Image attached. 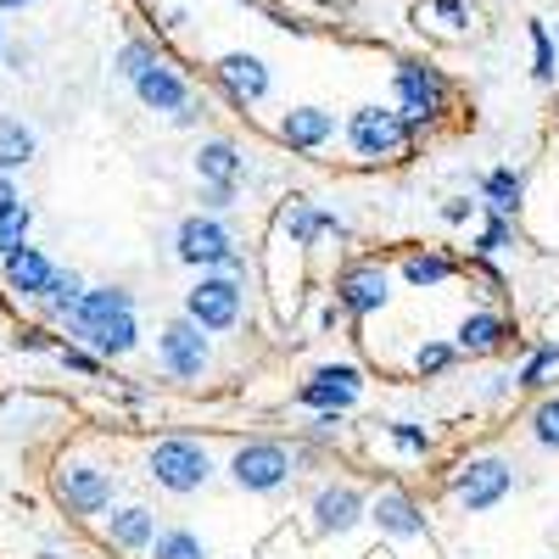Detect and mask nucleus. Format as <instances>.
Masks as SVG:
<instances>
[{
	"label": "nucleus",
	"mask_w": 559,
	"mask_h": 559,
	"mask_svg": "<svg viewBox=\"0 0 559 559\" xmlns=\"http://www.w3.org/2000/svg\"><path fill=\"white\" fill-rule=\"evenodd\" d=\"M174 258H179L185 269H202V274L247 280V258L236 252V236H229V224L213 218V213L179 218V229H174Z\"/></svg>",
	"instance_id": "nucleus-1"
},
{
	"label": "nucleus",
	"mask_w": 559,
	"mask_h": 559,
	"mask_svg": "<svg viewBox=\"0 0 559 559\" xmlns=\"http://www.w3.org/2000/svg\"><path fill=\"white\" fill-rule=\"evenodd\" d=\"M146 476L163 492H174V498H191V492H202L213 481V453L197 437H163L146 453Z\"/></svg>",
	"instance_id": "nucleus-2"
},
{
	"label": "nucleus",
	"mask_w": 559,
	"mask_h": 559,
	"mask_svg": "<svg viewBox=\"0 0 559 559\" xmlns=\"http://www.w3.org/2000/svg\"><path fill=\"white\" fill-rule=\"evenodd\" d=\"M292 476H297V453L274 437H252L229 453V481L241 492H280Z\"/></svg>",
	"instance_id": "nucleus-3"
},
{
	"label": "nucleus",
	"mask_w": 559,
	"mask_h": 559,
	"mask_svg": "<svg viewBox=\"0 0 559 559\" xmlns=\"http://www.w3.org/2000/svg\"><path fill=\"white\" fill-rule=\"evenodd\" d=\"M509 492H515V464L498 459V453H476L453 471V503L464 515H487V509H498Z\"/></svg>",
	"instance_id": "nucleus-4"
},
{
	"label": "nucleus",
	"mask_w": 559,
	"mask_h": 559,
	"mask_svg": "<svg viewBox=\"0 0 559 559\" xmlns=\"http://www.w3.org/2000/svg\"><path fill=\"white\" fill-rule=\"evenodd\" d=\"M342 134H347L353 157H364V163H386V157H397L408 140H414L408 118L392 112V107H353L347 123H342Z\"/></svg>",
	"instance_id": "nucleus-5"
},
{
	"label": "nucleus",
	"mask_w": 559,
	"mask_h": 559,
	"mask_svg": "<svg viewBox=\"0 0 559 559\" xmlns=\"http://www.w3.org/2000/svg\"><path fill=\"white\" fill-rule=\"evenodd\" d=\"M241 280H229V274H202L191 292H185V319L197 324L202 336H224V331H236L241 324Z\"/></svg>",
	"instance_id": "nucleus-6"
},
{
	"label": "nucleus",
	"mask_w": 559,
	"mask_h": 559,
	"mask_svg": "<svg viewBox=\"0 0 559 559\" xmlns=\"http://www.w3.org/2000/svg\"><path fill=\"white\" fill-rule=\"evenodd\" d=\"M392 90H397V107H403V118H408L414 134L448 112V79L437 68H426V62H397Z\"/></svg>",
	"instance_id": "nucleus-7"
},
{
	"label": "nucleus",
	"mask_w": 559,
	"mask_h": 559,
	"mask_svg": "<svg viewBox=\"0 0 559 559\" xmlns=\"http://www.w3.org/2000/svg\"><path fill=\"white\" fill-rule=\"evenodd\" d=\"M51 487H57V503L68 509V515H79V521L107 515L112 498H118V476L102 471V464H62Z\"/></svg>",
	"instance_id": "nucleus-8"
},
{
	"label": "nucleus",
	"mask_w": 559,
	"mask_h": 559,
	"mask_svg": "<svg viewBox=\"0 0 559 559\" xmlns=\"http://www.w3.org/2000/svg\"><path fill=\"white\" fill-rule=\"evenodd\" d=\"M157 364H163L168 381H202L207 364H213V347H207V336L197 331V324L179 313V319L163 324V336H157Z\"/></svg>",
	"instance_id": "nucleus-9"
},
{
	"label": "nucleus",
	"mask_w": 559,
	"mask_h": 559,
	"mask_svg": "<svg viewBox=\"0 0 559 559\" xmlns=\"http://www.w3.org/2000/svg\"><path fill=\"white\" fill-rule=\"evenodd\" d=\"M68 324V342L84 347V353H96L102 364L112 358H129L140 347V319L134 313H107V319H62Z\"/></svg>",
	"instance_id": "nucleus-10"
},
{
	"label": "nucleus",
	"mask_w": 559,
	"mask_h": 559,
	"mask_svg": "<svg viewBox=\"0 0 559 559\" xmlns=\"http://www.w3.org/2000/svg\"><path fill=\"white\" fill-rule=\"evenodd\" d=\"M364 392V376H358V364H319L313 376L297 386V403L313 408V414H347Z\"/></svg>",
	"instance_id": "nucleus-11"
},
{
	"label": "nucleus",
	"mask_w": 559,
	"mask_h": 559,
	"mask_svg": "<svg viewBox=\"0 0 559 559\" xmlns=\"http://www.w3.org/2000/svg\"><path fill=\"white\" fill-rule=\"evenodd\" d=\"M392 302V274L381 263H347L336 274V308L353 313V319H369Z\"/></svg>",
	"instance_id": "nucleus-12"
},
{
	"label": "nucleus",
	"mask_w": 559,
	"mask_h": 559,
	"mask_svg": "<svg viewBox=\"0 0 559 559\" xmlns=\"http://www.w3.org/2000/svg\"><path fill=\"white\" fill-rule=\"evenodd\" d=\"M308 515H313V532L319 537H342L353 532L358 521H369V498L347 481H331V487H319L313 503H308Z\"/></svg>",
	"instance_id": "nucleus-13"
},
{
	"label": "nucleus",
	"mask_w": 559,
	"mask_h": 559,
	"mask_svg": "<svg viewBox=\"0 0 559 559\" xmlns=\"http://www.w3.org/2000/svg\"><path fill=\"white\" fill-rule=\"evenodd\" d=\"M213 79L224 84V96L236 102V107H258V102L269 96V68H263V57H252V51L218 57V62H213Z\"/></svg>",
	"instance_id": "nucleus-14"
},
{
	"label": "nucleus",
	"mask_w": 559,
	"mask_h": 559,
	"mask_svg": "<svg viewBox=\"0 0 559 559\" xmlns=\"http://www.w3.org/2000/svg\"><path fill=\"white\" fill-rule=\"evenodd\" d=\"M369 521L381 526V537L392 543H414V537H431V521H426V509H419L408 492H381V498H369Z\"/></svg>",
	"instance_id": "nucleus-15"
},
{
	"label": "nucleus",
	"mask_w": 559,
	"mask_h": 559,
	"mask_svg": "<svg viewBox=\"0 0 559 559\" xmlns=\"http://www.w3.org/2000/svg\"><path fill=\"white\" fill-rule=\"evenodd\" d=\"M134 96L146 102L152 112H185L197 96H191V79H185L179 68H168V62H157V68H146L134 79Z\"/></svg>",
	"instance_id": "nucleus-16"
},
{
	"label": "nucleus",
	"mask_w": 559,
	"mask_h": 559,
	"mask_svg": "<svg viewBox=\"0 0 559 559\" xmlns=\"http://www.w3.org/2000/svg\"><path fill=\"white\" fill-rule=\"evenodd\" d=\"M280 229H286L297 247H313L319 236H347V218L313 207L308 197H286V207H280Z\"/></svg>",
	"instance_id": "nucleus-17"
},
{
	"label": "nucleus",
	"mask_w": 559,
	"mask_h": 559,
	"mask_svg": "<svg viewBox=\"0 0 559 559\" xmlns=\"http://www.w3.org/2000/svg\"><path fill=\"white\" fill-rule=\"evenodd\" d=\"M280 140H286L292 152H319L336 140V112L324 107H292L286 118H280Z\"/></svg>",
	"instance_id": "nucleus-18"
},
{
	"label": "nucleus",
	"mask_w": 559,
	"mask_h": 559,
	"mask_svg": "<svg viewBox=\"0 0 559 559\" xmlns=\"http://www.w3.org/2000/svg\"><path fill=\"white\" fill-rule=\"evenodd\" d=\"M107 543L123 548V554H152V543H157V515H152L146 503L112 509V515H107Z\"/></svg>",
	"instance_id": "nucleus-19"
},
{
	"label": "nucleus",
	"mask_w": 559,
	"mask_h": 559,
	"mask_svg": "<svg viewBox=\"0 0 559 559\" xmlns=\"http://www.w3.org/2000/svg\"><path fill=\"white\" fill-rule=\"evenodd\" d=\"M51 274H57V263L45 258V247H23L7 258V292H17L23 302H39L51 292Z\"/></svg>",
	"instance_id": "nucleus-20"
},
{
	"label": "nucleus",
	"mask_w": 559,
	"mask_h": 559,
	"mask_svg": "<svg viewBox=\"0 0 559 559\" xmlns=\"http://www.w3.org/2000/svg\"><path fill=\"white\" fill-rule=\"evenodd\" d=\"M241 174H247V157L236 140H202L197 146V179L202 185H229V191H241Z\"/></svg>",
	"instance_id": "nucleus-21"
},
{
	"label": "nucleus",
	"mask_w": 559,
	"mask_h": 559,
	"mask_svg": "<svg viewBox=\"0 0 559 559\" xmlns=\"http://www.w3.org/2000/svg\"><path fill=\"white\" fill-rule=\"evenodd\" d=\"M503 342H509V319H503V313H492V308L464 313L459 336H453V347H459V353H471V358H487V353H498Z\"/></svg>",
	"instance_id": "nucleus-22"
},
{
	"label": "nucleus",
	"mask_w": 559,
	"mask_h": 559,
	"mask_svg": "<svg viewBox=\"0 0 559 559\" xmlns=\"http://www.w3.org/2000/svg\"><path fill=\"white\" fill-rule=\"evenodd\" d=\"M521 197H526V179H521L515 168L481 174V207H487L492 218H515V213H521Z\"/></svg>",
	"instance_id": "nucleus-23"
},
{
	"label": "nucleus",
	"mask_w": 559,
	"mask_h": 559,
	"mask_svg": "<svg viewBox=\"0 0 559 559\" xmlns=\"http://www.w3.org/2000/svg\"><path fill=\"white\" fill-rule=\"evenodd\" d=\"M34 152H39L34 129L12 112H0V174H17L23 163H34Z\"/></svg>",
	"instance_id": "nucleus-24"
},
{
	"label": "nucleus",
	"mask_w": 559,
	"mask_h": 559,
	"mask_svg": "<svg viewBox=\"0 0 559 559\" xmlns=\"http://www.w3.org/2000/svg\"><path fill=\"white\" fill-rule=\"evenodd\" d=\"M397 274L408 280L414 292H431V286H448V280L459 274V263H453L448 252H408Z\"/></svg>",
	"instance_id": "nucleus-25"
},
{
	"label": "nucleus",
	"mask_w": 559,
	"mask_h": 559,
	"mask_svg": "<svg viewBox=\"0 0 559 559\" xmlns=\"http://www.w3.org/2000/svg\"><path fill=\"white\" fill-rule=\"evenodd\" d=\"M107 313H134V292L129 286H90L68 319H107Z\"/></svg>",
	"instance_id": "nucleus-26"
},
{
	"label": "nucleus",
	"mask_w": 559,
	"mask_h": 559,
	"mask_svg": "<svg viewBox=\"0 0 559 559\" xmlns=\"http://www.w3.org/2000/svg\"><path fill=\"white\" fill-rule=\"evenodd\" d=\"M84 292H90V286H84V274H79V269H57V274H51V292L39 297V308L62 324V319L79 308V297H84Z\"/></svg>",
	"instance_id": "nucleus-27"
},
{
	"label": "nucleus",
	"mask_w": 559,
	"mask_h": 559,
	"mask_svg": "<svg viewBox=\"0 0 559 559\" xmlns=\"http://www.w3.org/2000/svg\"><path fill=\"white\" fill-rule=\"evenodd\" d=\"M28 229H34V207L28 202H12L7 213H0V263L28 247Z\"/></svg>",
	"instance_id": "nucleus-28"
},
{
	"label": "nucleus",
	"mask_w": 559,
	"mask_h": 559,
	"mask_svg": "<svg viewBox=\"0 0 559 559\" xmlns=\"http://www.w3.org/2000/svg\"><path fill=\"white\" fill-rule=\"evenodd\" d=\"M152 559H207V543H202L197 532L174 526V532H157V543H152Z\"/></svg>",
	"instance_id": "nucleus-29"
},
{
	"label": "nucleus",
	"mask_w": 559,
	"mask_h": 559,
	"mask_svg": "<svg viewBox=\"0 0 559 559\" xmlns=\"http://www.w3.org/2000/svg\"><path fill=\"white\" fill-rule=\"evenodd\" d=\"M559 369V342H548V347H537L526 364H521V376H515V386L521 392H543L548 386V376Z\"/></svg>",
	"instance_id": "nucleus-30"
},
{
	"label": "nucleus",
	"mask_w": 559,
	"mask_h": 559,
	"mask_svg": "<svg viewBox=\"0 0 559 559\" xmlns=\"http://www.w3.org/2000/svg\"><path fill=\"white\" fill-rule=\"evenodd\" d=\"M157 62H163V51H157L152 39H129L123 51H118V79H129V84H134L140 73H146V68H157Z\"/></svg>",
	"instance_id": "nucleus-31"
},
{
	"label": "nucleus",
	"mask_w": 559,
	"mask_h": 559,
	"mask_svg": "<svg viewBox=\"0 0 559 559\" xmlns=\"http://www.w3.org/2000/svg\"><path fill=\"white\" fill-rule=\"evenodd\" d=\"M532 437H537V448L559 453V397H543L532 408Z\"/></svg>",
	"instance_id": "nucleus-32"
},
{
	"label": "nucleus",
	"mask_w": 559,
	"mask_h": 559,
	"mask_svg": "<svg viewBox=\"0 0 559 559\" xmlns=\"http://www.w3.org/2000/svg\"><path fill=\"white\" fill-rule=\"evenodd\" d=\"M453 364H459V347H453V342H426V347L414 353V369H419V376H448Z\"/></svg>",
	"instance_id": "nucleus-33"
},
{
	"label": "nucleus",
	"mask_w": 559,
	"mask_h": 559,
	"mask_svg": "<svg viewBox=\"0 0 559 559\" xmlns=\"http://www.w3.org/2000/svg\"><path fill=\"white\" fill-rule=\"evenodd\" d=\"M386 437H392L403 453H414V459H426V453H431V431H426V426H414V419H392Z\"/></svg>",
	"instance_id": "nucleus-34"
},
{
	"label": "nucleus",
	"mask_w": 559,
	"mask_h": 559,
	"mask_svg": "<svg viewBox=\"0 0 559 559\" xmlns=\"http://www.w3.org/2000/svg\"><path fill=\"white\" fill-rule=\"evenodd\" d=\"M526 34H532V73H537V84H548L554 79V39H548L543 23H532Z\"/></svg>",
	"instance_id": "nucleus-35"
},
{
	"label": "nucleus",
	"mask_w": 559,
	"mask_h": 559,
	"mask_svg": "<svg viewBox=\"0 0 559 559\" xmlns=\"http://www.w3.org/2000/svg\"><path fill=\"white\" fill-rule=\"evenodd\" d=\"M57 364L73 369V376H84V381H96V376H102V358H96V353H84V347H73V342L57 347Z\"/></svg>",
	"instance_id": "nucleus-36"
},
{
	"label": "nucleus",
	"mask_w": 559,
	"mask_h": 559,
	"mask_svg": "<svg viewBox=\"0 0 559 559\" xmlns=\"http://www.w3.org/2000/svg\"><path fill=\"white\" fill-rule=\"evenodd\" d=\"M509 236H515V229H509V218H487V229L476 236V258H492V252H503V247H509Z\"/></svg>",
	"instance_id": "nucleus-37"
},
{
	"label": "nucleus",
	"mask_w": 559,
	"mask_h": 559,
	"mask_svg": "<svg viewBox=\"0 0 559 559\" xmlns=\"http://www.w3.org/2000/svg\"><path fill=\"white\" fill-rule=\"evenodd\" d=\"M236 197H241V191H229V185H202V213H213V218H218V213L236 207Z\"/></svg>",
	"instance_id": "nucleus-38"
},
{
	"label": "nucleus",
	"mask_w": 559,
	"mask_h": 559,
	"mask_svg": "<svg viewBox=\"0 0 559 559\" xmlns=\"http://www.w3.org/2000/svg\"><path fill=\"white\" fill-rule=\"evenodd\" d=\"M431 12H437L448 28H464V23H471V7H464V0H431Z\"/></svg>",
	"instance_id": "nucleus-39"
},
{
	"label": "nucleus",
	"mask_w": 559,
	"mask_h": 559,
	"mask_svg": "<svg viewBox=\"0 0 559 559\" xmlns=\"http://www.w3.org/2000/svg\"><path fill=\"white\" fill-rule=\"evenodd\" d=\"M17 347H23V353H45V347H62V342H57L51 331H39V324H34V331H17Z\"/></svg>",
	"instance_id": "nucleus-40"
},
{
	"label": "nucleus",
	"mask_w": 559,
	"mask_h": 559,
	"mask_svg": "<svg viewBox=\"0 0 559 559\" xmlns=\"http://www.w3.org/2000/svg\"><path fill=\"white\" fill-rule=\"evenodd\" d=\"M342 426H347V414H319L313 419V437H342Z\"/></svg>",
	"instance_id": "nucleus-41"
},
{
	"label": "nucleus",
	"mask_w": 559,
	"mask_h": 559,
	"mask_svg": "<svg viewBox=\"0 0 559 559\" xmlns=\"http://www.w3.org/2000/svg\"><path fill=\"white\" fill-rule=\"evenodd\" d=\"M471 207H476V202H464V197H459V202H442V218H448V224H464V218H471Z\"/></svg>",
	"instance_id": "nucleus-42"
},
{
	"label": "nucleus",
	"mask_w": 559,
	"mask_h": 559,
	"mask_svg": "<svg viewBox=\"0 0 559 559\" xmlns=\"http://www.w3.org/2000/svg\"><path fill=\"white\" fill-rule=\"evenodd\" d=\"M12 202H23V197H17V185H12V174H0V213H7Z\"/></svg>",
	"instance_id": "nucleus-43"
},
{
	"label": "nucleus",
	"mask_w": 559,
	"mask_h": 559,
	"mask_svg": "<svg viewBox=\"0 0 559 559\" xmlns=\"http://www.w3.org/2000/svg\"><path fill=\"white\" fill-rule=\"evenodd\" d=\"M0 57H7V62H12V68H17V73H23V68H28V51H23V45H12V51H0Z\"/></svg>",
	"instance_id": "nucleus-44"
},
{
	"label": "nucleus",
	"mask_w": 559,
	"mask_h": 559,
	"mask_svg": "<svg viewBox=\"0 0 559 559\" xmlns=\"http://www.w3.org/2000/svg\"><path fill=\"white\" fill-rule=\"evenodd\" d=\"M23 7H34V0H0V12H23Z\"/></svg>",
	"instance_id": "nucleus-45"
},
{
	"label": "nucleus",
	"mask_w": 559,
	"mask_h": 559,
	"mask_svg": "<svg viewBox=\"0 0 559 559\" xmlns=\"http://www.w3.org/2000/svg\"><path fill=\"white\" fill-rule=\"evenodd\" d=\"M247 7H269V0H247Z\"/></svg>",
	"instance_id": "nucleus-46"
},
{
	"label": "nucleus",
	"mask_w": 559,
	"mask_h": 559,
	"mask_svg": "<svg viewBox=\"0 0 559 559\" xmlns=\"http://www.w3.org/2000/svg\"><path fill=\"white\" fill-rule=\"evenodd\" d=\"M0 51H7V34H0Z\"/></svg>",
	"instance_id": "nucleus-47"
}]
</instances>
